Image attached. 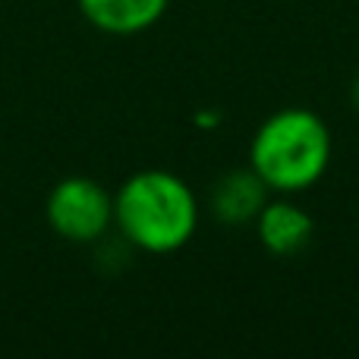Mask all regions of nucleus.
Listing matches in <instances>:
<instances>
[{"instance_id":"nucleus-1","label":"nucleus","mask_w":359,"mask_h":359,"mask_svg":"<svg viewBox=\"0 0 359 359\" xmlns=\"http://www.w3.org/2000/svg\"><path fill=\"white\" fill-rule=\"evenodd\" d=\"M202 221V205L174 170H139L114 192V227L133 249L170 255L189 246Z\"/></svg>"},{"instance_id":"nucleus-2","label":"nucleus","mask_w":359,"mask_h":359,"mask_svg":"<svg viewBox=\"0 0 359 359\" xmlns=\"http://www.w3.org/2000/svg\"><path fill=\"white\" fill-rule=\"evenodd\" d=\"M334 158V136L312 107H280L255 126L249 168L271 196H303L325 180Z\"/></svg>"},{"instance_id":"nucleus-3","label":"nucleus","mask_w":359,"mask_h":359,"mask_svg":"<svg viewBox=\"0 0 359 359\" xmlns=\"http://www.w3.org/2000/svg\"><path fill=\"white\" fill-rule=\"evenodd\" d=\"M48 227L67 243H101L114 227V192L92 177H63L44 202Z\"/></svg>"},{"instance_id":"nucleus-4","label":"nucleus","mask_w":359,"mask_h":359,"mask_svg":"<svg viewBox=\"0 0 359 359\" xmlns=\"http://www.w3.org/2000/svg\"><path fill=\"white\" fill-rule=\"evenodd\" d=\"M252 227L265 252L278 259H293L316 236V217L297 202V196H271Z\"/></svg>"},{"instance_id":"nucleus-5","label":"nucleus","mask_w":359,"mask_h":359,"mask_svg":"<svg viewBox=\"0 0 359 359\" xmlns=\"http://www.w3.org/2000/svg\"><path fill=\"white\" fill-rule=\"evenodd\" d=\"M268 198H271V189L246 164L240 170H227L224 177H217L208 196V211L224 227H246L259 217Z\"/></svg>"},{"instance_id":"nucleus-6","label":"nucleus","mask_w":359,"mask_h":359,"mask_svg":"<svg viewBox=\"0 0 359 359\" xmlns=\"http://www.w3.org/2000/svg\"><path fill=\"white\" fill-rule=\"evenodd\" d=\"M76 6L92 29L114 38H133L161 22L170 0H76Z\"/></svg>"},{"instance_id":"nucleus-7","label":"nucleus","mask_w":359,"mask_h":359,"mask_svg":"<svg viewBox=\"0 0 359 359\" xmlns=\"http://www.w3.org/2000/svg\"><path fill=\"white\" fill-rule=\"evenodd\" d=\"M350 104L359 111V73H356V79L350 82Z\"/></svg>"}]
</instances>
